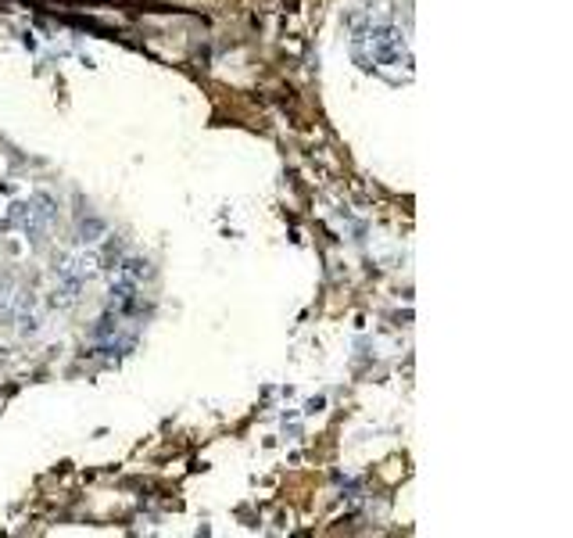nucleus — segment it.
I'll return each mask as SVG.
<instances>
[{
    "label": "nucleus",
    "mask_w": 573,
    "mask_h": 538,
    "mask_svg": "<svg viewBox=\"0 0 573 538\" xmlns=\"http://www.w3.org/2000/svg\"><path fill=\"white\" fill-rule=\"evenodd\" d=\"M22 337H33V334H40V320H36V316H22Z\"/></svg>",
    "instance_id": "obj_5"
},
{
    "label": "nucleus",
    "mask_w": 573,
    "mask_h": 538,
    "mask_svg": "<svg viewBox=\"0 0 573 538\" xmlns=\"http://www.w3.org/2000/svg\"><path fill=\"white\" fill-rule=\"evenodd\" d=\"M104 219H97V215H90V219H83V226H79V233H83V240H97V237H104Z\"/></svg>",
    "instance_id": "obj_4"
},
{
    "label": "nucleus",
    "mask_w": 573,
    "mask_h": 538,
    "mask_svg": "<svg viewBox=\"0 0 573 538\" xmlns=\"http://www.w3.org/2000/svg\"><path fill=\"white\" fill-rule=\"evenodd\" d=\"M118 273H122V280H133V284H140L151 269H147V259H122V266H118Z\"/></svg>",
    "instance_id": "obj_2"
},
{
    "label": "nucleus",
    "mask_w": 573,
    "mask_h": 538,
    "mask_svg": "<svg viewBox=\"0 0 573 538\" xmlns=\"http://www.w3.org/2000/svg\"><path fill=\"white\" fill-rule=\"evenodd\" d=\"M115 330H118V312H108V316H101V320H97L93 337H97V341H104V337H111Z\"/></svg>",
    "instance_id": "obj_3"
},
{
    "label": "nucleus",
    "mask_w": 573,
    "mask_h": 538,
    "mask_svg": "<svg viewBox=\"0 0 573 538\" xmlns=\"http://www.w3.org/2000/svg\"><path fill=\"white\" fill-rule=\"evenodd\" d=\"M108 302H111L115 312H133V309H136V284H133V280H118V284H111Z\"/></svg>",
    "instance_id": "obj_1"
}]
</instances>
